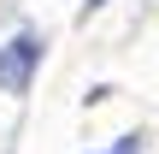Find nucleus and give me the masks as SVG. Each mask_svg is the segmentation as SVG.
<instances>
[{
  "instance_id": "f257e3e1",
  "label": "nucleus",
  "mask_w": 159,
  "mask_h": 154,
  "mask_svg": "<svg viewBox=\"0 0 159 154\" xmlns=\"http://www.w3.org/2000/svg\"><path fill=\"white\" fill-rule=\"evenodd\" d=\"M35 65H41V42L35 36H12L0 47V89L6 95H24L30 77H35Z\"/></svg>"
},
{
  "instance_id": "f03ea898",
  "label": "nucleus",
  "mask_w": 159,
  "mask_h": 154,
  "mask_svg": "<svg viewBox=\"0 0 159 154\" xmlns=\"http://www.w3.org/2000/svg\"><path fill=\"white\" fill-rule=\"evenodd\" d=\"M118 154H136V137H130V142H124V148H118Z\"/></svg>"
}]
</instances>
